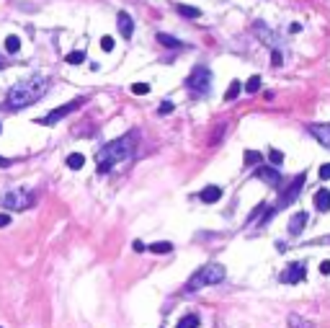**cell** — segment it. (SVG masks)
<instances>
[{
	"label": "cell",
	"mask_w": 330,
	"mask_h": 328,
	"mask_svg": "<svg viewBox=\"0 0 330 328\" xmlns=\"http://www.w3.org/2000/svg\"><path fill=\"white\" fill-rule=\"evenodd\" d=\"M47 91H49V80L44 78V75L23 78V80H18V83L8 91L3 109H5V111H18V109H26V106H31V103H36V101H39L44 93H47Z\"/></svg>",
	"instance_id": "obj_1"
},
{
	"label": "cell",
	"mask_w": 330,
	"mask_h": 328,
	"mask_svg": "<svg viewBox=\"0 0 330 328\" xmlns=\"http://www.w3.org/2000/svg\"><path fill=\"white\" fill-rule=\"evenodd\" d=\"M134 147H137V132H127L124 137H119L109 145H103L98 155H96V163H98V173H109L114 166L124 163L132 158Z\"/></svg>",
	"instance_id": "obj_2"
},
{
	"label": "cell",
	"mask_w": 330,
	"mask_h": 328,
	"mask_svg": "<svg viewBox=\"0 0 330 328\" xmlns=\"http://www.w3.org/2000/svg\"><path fill=\"white\" fill-rule=\"evenodd\" d=\"M224 277H227V272H224L222 264H206V266H201V269L188 279L186 292H196V290L209 287V285H219Z\"/></svg>",
	"instance_id": "obj_3"
},
{
	"label": "cell",
	"mask_w": 330,
	"mask_h": 328,
	"mask_svg": "<svg viewBox=\"0 0 330 328\" xmlns=\"http://www.w3.org/2000/svg\"><path fill=\"white\" fill-rule=\"evenodd\" d=\"M305 181H307V176H305V173H299V176L294 178V181H292V184H289L287 189H284V191H281V197H279V202H276V207H274V210H268V212H266V217L261 220V228H266V222H268V220H271V217H274L276 212H281V210H287V207H289V204H294V199L299 197V191H302V186H305Z\"/></svg>",
	"instance_id": "obj_4"
},
{
	"label": "cell",
	"mask_w": 330,
	"mask_h": 328,
	"mask_svg": "<svg viewBox=\"0 0 330 328\" xmlns=\"http://www.w3.org/2000/svg\"><path fill=\"white\" fill-rule=\"evenodd\" d=\"M34 202H36V197L28 189H13V191L3 194V199H0V204L5 210H28V207H34Z\"/></svg>",
	"instance_id": "obj_5"
},
{
	"label": "cell",
	"mask_w": 330,
	"mask_h": 328,
	"mask_svg": "<svg viewBox=\"0 0 330 328\" xmlns=\"http://www.w3.org/2000/svg\"><path fill=\"white\" fill-rule=\"evenodd\" d=\"M188 88L193 93H199V96L209 93V88H212V70L209 67H196L191 72V78H188Z\"/></svg>",
	"instance_id": "obj_6"
},
{
	"label": "cell",
	"mask_w": 330,
	"mask_h": 328,
	"mask_svg": "<svg viewBox=\"0 0 330 328\" xmlns=\"http://www.w3.org/2000/svg\"><path fill=\"white\" fill-rule=\"evenodd\" d=\"M83 101L85 98H75V101H70V103H65V106H57L54 111H49L47 116H41V119H36L39 124H44V127H52V124H57L59 119H65L70 111H75V109H80L83 106Z\"/></svg>",
	"instance_id": "obj_7"
},
{
	"label": "cell",
	"mask_w": 330,
	"mask_h": 328,
	"mask_svg": "<svg viewBox=\"0 0 330 328\" xmlns=\"http://www.w3.org/2000/svg\"><path fill=\"white\" fill-rule=\"evenodd\" d=\"M305 274H307V266L299 261V264H289L287 269L281 272L279 279L284 282V285H297V282H302V279H305Z\"/></svg>",
	"instance_id": "obj_8"
},
{
	"label": "cell",
	"mask_w": 330,
	"mask_h": 328,
	"mask_svg": "<svg viewBox=\"0 0 330 328\" xmlns=\"http://www.w3.org/2000/svg\"><path fill=\"white\" fill-rule=\"evenodd\" d=\"M256 178H261L263 184H268V186H281V173H279V168H271V166H258L256 168Z\"/></svg>",
	"instance_id": "obj_9"
},
{
	"label": "cell",
	"mask_w": 330,
	"mask_h": 328,
	"mask_svg": "<svg viewBox=\"0 0 330 328\" xmlns=\"http://www.w3.org/2000/svg\"><path fill=\"white\" fill-rule=\"evenodd\" d=\"M307 129H310V135L318 140L323 147H328V150H330V124H310Z\"/></svg>",
	"instance_id": "obj_10"
},
{
	"label": "cell",
	"mask_w": 330,
	"mask_h": 328,
	"mask_svg": "<svg viewBox=\"0 0 330 328\" xmlns=\"http://www.w3.org/2000/svg\"><path fill=\"white\" fill-rule=\"evenodd\" d=\"M116 21H119V31H122V36L124 39H132V34H134V18L129 16L127 10H119Z\"/></svg>",
	"instance_id": "obj_11"
},
{
	"label": "cell",
	"mask_w": 330,
	"mask_h": 328,
	"mask_svg": "<svg viewBox=\"0 0 330 328\" xmlns=\"http://www.w3.org/2000/svg\"><path fill=\"white\" fill-rule=\"evenodd\" d=\"M199 199H201L204 204H214V202H219V199H222V189H219L217 184L204 186V189H201V194H199Z\"/></svg>",
	"instance_id": "obj_12"
},
{
	"label": "cell",
	"mask_w": 330,
	"mask_h": 328,
	"mask_svg": "<svg viewBox=\"0 0 330 328\" xmlns=\"http://www.w3.org/2000/svg\"><path fill=\"white\" fill-rule=\"evenodd\" d=\"M315 207H318V212H330V191L328 189L315 191Z\"/></svg>",
	"instance_id": "obj_13"
},
{
	"label": "cell",
	"mask_w": 330,
	"mask_h": 328,
	"mask_svg": "<svg viewBox=\"0 0 330 328\" xmlns=\"http://www.w3.org/2000/svg\"><path fill=\"white\" fill-rule=\"evenodd\" d=\"M305 222H307V212H302L299 210L292 220H289V235H299L305 230Z\"/></svg>",
	"instance_id": "obj_14"
},
{
	"label": "cell",
	"mask_w": 330,
	"mask_h": 328,
	"mask_svg": "<svg viewBox=\"0 0 330 328\" xmlns=\"http://www.w3.org/2000/svg\"><path fill=\"white\" fill-rule=\"evenodd\" d=\"M175 13L183 18H201V10L193 8V5H183V3H175Z\"/></svg>",
	"instance_id": "obj_15"
},
{
	"label": "cell",
	"mask_w": 330,
	"mask_h": 328,
	"mask_svg": "<svg viewBox=\"0 0 330 328\" xmlns=\"http://www.w3.org/2000/svg\"><path fill=\"white\" fill-rule=\"evenodd\" d=\"M175 328H199V316L196 313H188V316H183L175 323Z\"/></svg>",
	"instance_id": "obj_16"
},
{
	"label": "cell",
	"mask_w": 330,
	"mask_h": 328,
	"mask_svg": "<svg viewBox=\"0 0 330 328\" xmlns=\"http://www.w3.org/2000/svg\"><path fill=\"white\" fill-rule=\"evenodd\" d=\"M243 160H245V166H258V163H263V155L258 150H245Z\"/></svg>",
	"instance_id": "obj_17"
},
{
	"label": "cell",
	"mask_w": 330,
	"mask_h": 328,
	"mask_svg": "<svg viewBox=\"0 0 330 328\" xmlns=\"http://www.w3.org/2000/svg\"><path fill=\"white\" fill-rule=\"evenodd\" d=\"M240 91H243V85H240V80H232L230 88H227V93H224V101H235L240 96Z\"/></svg>",
	"instance_id": "obj_18"
},
{
	"label": "cell",
	"mask_w": 330,
	"mask_h": 328,
	"mask_svg": "<svg viewBox=\"0 0 330 328\" xmlns=\"http://www.w3.org/2000/svg\"><path fill=\"white\" fill-rule=\"evenodd\" d=\"M158 41L163 44V47H168V49H173V47H181V41H178L175 36H170V34H158Z\"/></svg>",
	"instance_id": "obj_19"
},
{
	"label": "cell",
	"mask_w": 330,
	"mask_h": 328,
	"mask_svg": "<svg viewBox=\"0 0 330 328\" xmlns=\"http://www.w3.org/2000/svg\"><path fill=\"white\" fill-rule=\"evenodd\" d=\"M83 163H85V158H83L80 153H72V155H67V166H70L72 171H80V168H83Z\"/></svg>",
	"instance_id": "obj_20"
},
{
	"label": "cell",
	"mask_w": 330,
	"mask_h": 328,
	"mask_svg": "<svg viewBox=\"0 0 330 328\" xmlns=\"http://www.w3.org/2000/svg\"><path fill=\"white\" fill-rule=\"evenodd\" d=\"M150 251H153V253H170V251H173V243H168V241H158V243L150 246Z\"/></svg>",
	"instance_id": "obj_21"
},
{
	"label": "cell",
	"mask_w": 330,
	"mask_h": 328,
	"mask_svg": "<svg viewBox=\"0 0 330 328\" xmlns=\"http://www.w3.org/2000/svg\"><path fill=\"white\" fill-rule=\"evenodd\" d=\"M5 49H8L10 54H16V52L21 49V39H18V36H13V34H10V36L5 39Z\"/></svg>",
	"instance_id": "obj_22"
},
{
	"label": "cell",
	"mask_w": 330,
	"mask_h": 328,
	"mask_svg": "<svg viewBox=\"0 0 330 328\" xmlns=\"http://www.w3.org/2000/svg\"><path fill=\"white\" fill-rule=\"evenodd\" d=\"M289 326H292V328H315L310 321L299 318V316H289Z\"/></svg>",
	"instance_id": "obj_23"
},
{
	"label": "cell",
	"mask_w": 330,
	"mask_h": 328,
	"mask_svg": "<svg viewBox=\"0 0 330 328\" xmlns=\"http://www.w3.org/2000/svg\"><path fill=\"white\" fill-rule=\"evenodd\" d=\"M245 91H248V93H258V91H261V78L253 75V78L245 83Z\"/></svg>",
	"instance_id": "obj_24"
},
{
	"label": "cell",
	"mask_w": 330,
	"mask_h": 328,
	"mask_svg": "<svg viewBox=\"0 0 330 328\" xmlns=\"http://www.w3.org/2000/svg\"><path fill=\"white\" fill-rule=\"evenodd\" d=\"M268 160H271L274 166H281V163H284V153L276 150V147H271V150H268Z\"/></svg>",
	"instance_id": "obj_25"
},
{
	"label": "cell",
	"mask_w": 330,
	"mask_h": 328,
	"mask_svg": "<svg viewBox=\"0 0 330 328\" xmlns=\"http://www.w3.org/2000/svg\"><path fill=\"white\" fill-rule=\"evenodd\" d=\"M65 59H67L70 65H80L83 59H85V52H70V54H67Z\"/></svg>",
	"instance_id": "obj_26"
},
{
	"label": "cell",
	"mask_w": 330,
	"mask_h": 328,
	"mask_svg": "<svg viewBox=\"0 0 330 328\" xmlns=\"http://www.w3.org/2000/svg\"><path fill=\"white\" fill-rule=\"evenodd\" d=\"M132 93L134 96H145V93H150V85L147 83H134L132 85Z\"/></svg>",
	"instance_id": "obj_27"
},
{
	"label": "cell",
	"mask_w": 330,
	"mask_h": 328,
	"mask_svg": "<svg viewBox=\"0 0 330 328\" xmlns=\"http://www.w3.org/2000/svg\"><path fill=\"white\" fill-rule=\"evenodd\" d=\"M101 49L103 52H111L114 49V39L111 36H101Z\"/></svg>",
	"instance_id": "obj_28"
},
{
	"label": "cell",
	"mask_w": 330,
	"mask_h": 328,
	"mask_svg": "<svg viewBox=\"0 0 330 328\" xmlns=\"http://www.w3.org/2000/svg\"><path fill=\"white\" fill-rule=\"evenodd\" d=\"M170 111H173V101H163L160 103V114L165 116V114H170Z\"/></svg>",
	"instance_id": "obj_29"
},
{
	"label": "cell",
	"mask_w": 330,
	"mask_h": 328,
	"mask_svg": "<svg viewBox=\"0 0 330 328\" xmlns=\"http://www.w3.org/2000/svg\"><path fill=\"white\" fill-rule=\"evenodd\" d=\"M320 178H323V181H328V178H330V163L320 166Z\"/></svg>",
	"instance_id": "obj_30"
},
{
	"label": "cell",
	"mask_w": 330,
	"mask_h": 328,
	"mask_svg": "<svg viewBox=\"0 0 330 328\" xmlns=\"http://www.w3.org/2000/svg\"><path fill=\"white\" fill-rule=\"evenodd\" d=\"M5 225H10V215H0V228H5Z\"/></svg>",
	"instance_id": "obj_31"
},
{
	"label": "cell",
	"mask_w": 330,
	"mask_h": 328,
	"mask_svg": "<svg viewBox=\"0 0 330 328\" xmlns=\"http://www.w3.org/2000/svg\"><path fill=\"white\" fill-rule=\"evenodd\" d=\"M271 62H274L276 67H279V65L284 62V59H281V52H274V57H271Z\"/></svg>",
	"instance_id": "obj_32"
},
{
	"label": "cell",
	"mask_w": 330,
	"mask_h": 328,
	"mask_svg": "<svg viewBox=\"0 0 330 328\" xmlns=\"http://www.w3.org/2000/svg\"><path fill=\"white\" fill-rule=\"evenodd\" d=\"M132 248L140 253V251H145V243H142V241H134V243H132Z\"/></svg>",
	"instance_id": "obj_33"
},
{
	"label": "cell",
	"mask_w": 330,
	"mask_h": 328,
	"mask_svg": "<svg viewBox=\"0 0 330 328\" xmlns=\"http://www.w3.org/2000/svg\"><path fill=\"white\" fill-rule=\"evenodd\" d=\"M320 272H323V274H330V261H323V264H320Z\"/></svg>",
	"instance_id": "obj_34"
},
{
	"label": "cell",
	"mask_w": 330,
	"mask_h": 328,
	"mask_svg": "<svg viewBox=\"0 0 330 328\" xmlns=\"http://www.w3.org/2000/svg\"><path fill=\"white\" fill-rule=\"evenodd\" d=\"M10 166V160L8 158H3V155H0V168H8Z\"/></svg>",
	"instance_id": "obj_35"
},
{
	"label": "cell",
	"mask_w": 330,
	"mask_h": 328,
	"mask_svg": "<svg viewBox=\"0 0 330 328\" xmlns=\"http://www.w3.org/2000/svg\"><path fill=\"white\" fill-rule=\"evenodd\" d=\"M3 67H5V59H3V57H0V70H3Z\"/></svg>",
	"instance_id": "obj_36"
}]
</instances>
